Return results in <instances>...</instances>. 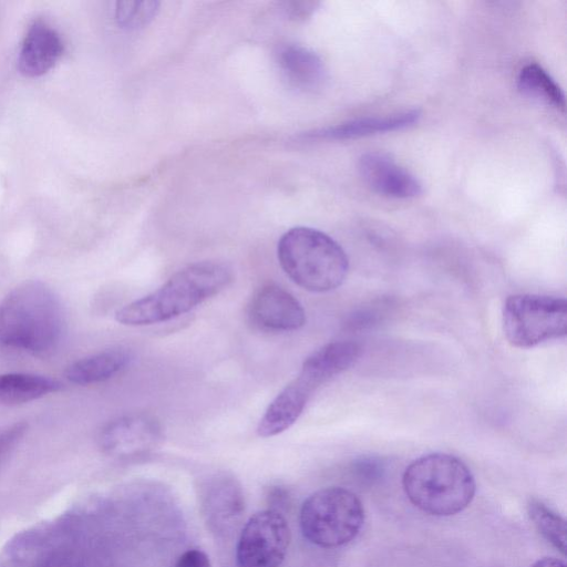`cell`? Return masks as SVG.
<instances>
[{
    "instance_id": "1",
    "label": "cell",
    "mask_w": 567,
    "mask_h": 567,
    "mask_svg": "<svg viewBox=\"0 0 567 567\" xmlns=\"http://www.w3.org/2000/svg\"><path fill=\"white\" fill-rule=\"evenodd\" d=\"M65 316L59 296L47 284L24 281L0 301V343L33 354L54 350Z\"/></svg>"
},
{
    "instance_id": "2",
    "label": "cell",
    "mask_w": 567,
    "mask_h": 567,
    "mask_svg": "<svg viewBox=\"0 0 567 567\" xmlns=\"http://www.w3.org/2000/svg\"><path fill=\"white\" fill-rule=\"evenodd\" d=\"M231 280L233 270L224 262H194L178 270L155 291L121 308L115 319L132 327L165 322L217 295Z\"/></svg>"
},
{
    "instance_id": "3",
    "label": "cell",
    "mask_w": 567,
    "mask_h": 567,
    "mask_svg": "<svg viewBox=\"0 0 567 567\" xmlns=\"http://www.w3.org/2000/svg\"><path fill=\"white\" fill-rule=\"evenodd\" d=\"M403 489L417 508L435 516H451L473 501L476 484L458 457L431 453L414 460L404 471Z\"/></svg>"
},
{
    "instance_id": "4",
    "label": "cell",
    "mask_w": 567,
    "mask_h": 567,
    "mask_svg": "<svg viewBox=\"0 0 567 567\" xmlns=\"http://www.w3.org/2000/svg\"><path fill=\"white\" fill-rule=\"evenodd\" d=\"M277 256L286 275L312 292L338 288L349 270L343 248L329 235L310 227L287 230L278 241Z\"/></svg>"
},
{
    "instance_id": "5",
    "label": "cell",
    "mask_w": 567,
    "mask_h": 567,
    "mask_svg": "<svg viewBox=\"0 0 567 567\" xmlns=\"http://www.w3.org/2000/svg\"><path fill=\"white\" fill-rule=\"evenodd\" d=\"M364 520L361 501L342 487H326L311 494L300 509V527L312 544L332 548L351 542Z\"/></svg>"
},
{
    "instance_id": "6",
    "label": "cell",
    "mask_w": 567,
    "mask_h": 567,
    "mask_svg": "<svg viewBox=\"0 0 567 567\" xmlns=\"http://www.w3.org/2000/svg\"><path fill=\"white\" fill-rule=\"evenodd\" d=\"M503 330L508 343L527 349L567 333V301L564 298L517 293L503 307Z\"/></svg>"
},
{
    "instance_id": "7",
    "label": "cell",
    "mask_w": 567,
    "mask_h": 567,
    "mask_svg": "<svg viewBox=\"0 0 567 567\" xmlns=\"http://www.w3.org/2000/svg\"><path fill=\"white\" fill-rule=\"evenodd\" d=\"M286 518L275 509L254 514L245 524L237 545L239 567H279L290 544Z\"/></svg>"
},
{
    "instance_id": "8",
    "label": "cell",
    "mask_w": 567,
    "mask_h": 567,
    "mask_svg": "<svg viewBox=\"0 0 567 567\" xmlns=\"http://www.w3.org/2000/svg\"><path fill=\"white\" fill-rule=\"evenodd\" d=\"M198 492L199 508L208 529L217 536H231L245 513L238 480L228 472L217 471L200 480Z\"/></svg>"
},
{
    "instance_id": "9",
    "label": "cell",
    "mask_w": 567,
    "mask_h": 567,
    "mask_svg": "<svg viewBox=\"0 0 567 567\" xmlns=\"http://www.w3.org/2000/svg\"><path fill=\"white\" fill-rule=\"evenodd\" d=\"M163 441L161 422L146 413L118 416L102 429L99 442L102 450L116 458L134 460L152 453Z\"/></svg>"
},
{
    "instance_id": "10",
    "label": "cell",
    "mask_w": 567,
    "mask_h": 567,
    "mask_svg": "<svg viewBox=\"0 0 567 567\" xmlns=\"http://www.w3.org/2000/svg\"><path fill=\"white\" fill-rule=\"evenodd\" d=\"M247 315L255 328L266 332L295 331L306 323L301 303L276 284L265 285L254 293Z\"/></svg>"
},
{
    "instance_id": "11",
    "label": "cell",
    "mask_w": 567,
    "mask_h": 567,
    "mask_svg": "<svg viewBox=\"0 0 567 567\" xmlns=\"http://www.w3.org/2000/svg\"><path fill=\"white\" fill-rule=\"evenodd\" d=\"M358 167L364 183L382 196L406 199L422 193L419 179L384 153H364Z\"/></svg>"
},
{
    "instance_id": "12",
    "label": "cell",
    "mask_w": 567,
    "mask_h": 567,
    "mask_svg": "<svg viewBox=\"0 0 567 567\" xmlns=\"http://www.w3.org/2000/svg\"><path fill=\"white\" fill-rule=\"evenodd\" d=\"M63 51L60 34L45 21L37 20L29 27L21 43L19 71L28 78L41 76L54 68Z\"/></svg>"
},
{
    "instance_id": "13",
    "label": "cell",
    "mask_w": 567,
    "mask_h": 567,
    "mask_svg": "<svg viewBox=\"0 0 567 567\" xmlns=\"http://www.w3.org/2000/svg\"><path fill=\"white\" fill-rule=\"evenodd\" d=\"M361 347L353 341H333L312 352L297 377L311 392L348 370L360 357Z\"/></svg>"
},
{
    "instance_id": "14",
    "label": "cell",
    "mask_w": 567,
    "mask_h": 567,
    "mask_svg": "<svg viewBox=\"0 0 567 567\" xmlns=\"http://www.w3.org/2000/svg\"><path fill=\"white\" fill-rule=\"evenodd\" d=\"M276 62L288 85L299 91H316L326 80L321 59L302 45L289 43L280 47L276 53Z\"/></svg>"
},
{
    "instance_id": "15",
    "label": "cell",
    "mask_w": 567,
    "mask_h": 567,
    "mask_svg": "<svg viewBox=\"0 0 567 567\" xmlns=\"http://www.w3.org/2000/svg\"><path fill=\"white\" fill-rule=\"evenodd\" d=\"M311 391L296 378L270 402L261 416L257 433L271 437L288 430L301 415Z\"/></svg>"
},
{
    "instance_id": "16",
    "label": "cell",
    "mask_w": 567,
    "mask_h": 567,
    "mask_svg": "<svg viewBox=\"0 0 567 567\" xmlns=\"http://www.w3.org/2000/svg\"><path fill=\"white\" fill-rule=\"evenodd\" d=\"M420 116L421 112L419 110H410L382 117L374 116L357 118L318 130L310 133L309 136L323 140L357 138L405 128L417 122Z\"/></svg>"
},
{
    "instance_id": "17",
    "label": "cell",
    "mask_w": 567,
    "mask_h": 567,
    "mask_svg": "<svg viewBox=\"0 0 567 567\" xmlns=\"http://www.w3.org/2000/svg\"><path fill=\"white\" fill-rule=\"evenodd\" d=\"M132 359L131 351L125 348L103 350L71 363L65 377L80 385L103 382L125 370Z\"/></svg>"
},
{
    "instance_id": "18",
    "label": "cell",
    "mask_w": 567,
    "mask_h": 567,
    "mask_svg": "<svg viewBox=\"0 0 567 567\" xmlns=\"http://www.w3.org/2000/svg\"><path fill=\"white\" fill-rule=\"evenodd\" d=\"M62 388L56 379L31 373L0 374V405L31 402Z\"/></svg>"
},
{
    "instance_id": "19",
    "label": "cell",
    "mask_w": 567,
    "mask_h": 567,
    "mask_svg": "<svg viewBox=\"0 0 567 567\" xmlns=\"http://www.w3.org/2000/svg\"><path fill=\"white\" fill-rule=\"evenodd\" d=\"M519 91L557 111H565V95L550 76L539 64L529 63L523 66L517 75Z\"/></svg>"
},
{
    "instance_id": "20",
    "label": "cell",
    "mask_w": 567,
    "mask_h": 567,
    "mask_svg": "<svg viewBox=\"0 0 567 567\" xmlns=\"http://www.w3.org/2000/svg\"><path fill=\"white\" fill-rule=\"evenodd\" d=\"M527 512L539 533L561 554L566 551V523L538 499H530Z\"/></svg>"
},
{
    "instance_id": "21",
    "label": "cell",
    "mask_w": 567,
    "mask_h": 567,
    "mask_svg": "<svg viewBox=\"0 0 567 567\" xmlns=\"http://www.w3.org/2000/svg\"><path fill=\"white\" fill-rule=\"evenodd\" d=\"M159 2L154 0L117 1L115 20L125 30H137L147 25L157 14Z\"/></svg>"
},
{
    "instance_id": "22",
    "label": "cell",
    "mask_w": 567,
    "mask_h": 567,
    "mask_svg": "<svg viewBox=\"0 0 567 567\" xmlns=\"http://www.w3.org/2000/svg\"><path fill=\"white\" fill-rule=\"evenodd\" d=\"M24 422L13 423L0 431V463L27 431Z\"/></svg>"
},
{
    "instance_id": "23",
    "label": "cell",
    "mask_w": 567,
    "mask_h": 567,
    "mask_svg": "<svg viewBox=\"0 0 567 567\" xmlns=\"http://www.w3.org/2000/svg\"><path fill=\"white\" fill-rule=\"evenodd\" d=\"M317 1H287L284 2L286 16L293 20H305L319 7Z\"/></svg>"
},
{
    "instance_id": "24",
    "label": "cell",
    "mask_w": 567,
    "mask_h": 567,
    "mask_svg": "<svg viewBox=\"0 0 567 567\" xmlns=\"http://www.w3.org/2000/svg\"><path fill=\"white\" fill-rule=\"evenodd\" d=\"M175 567H210V561L203 550L189 549L181 555Z\"/></svg>"
},
{
    "instance_id": "25",
    "label": "cell",
    "mask_w": 567,
    "mask_h": 567,
    "mask_svg": "<svg viewBox=\"0 0 567 567\" xmlns=\"http://www.w3.org/2000/svg\"><path fill=\"white\" fill-rule=\"evenodd\" d=\"M530 567H566V564L554 557H544L533 564Z\"/></svg>"
},
{
    "instance_id": "26",
    "label": "cell",
    "mask_w": 567,
    "mask_h": 567,
    "mask_svg": "<svg viewBox=\"0 0 567 567\" xmlns=\"http://www.w3.org/2000/svg\"><path fill=\"white\" fill-rule=\"evenodd\" d=\"M51 560L47 561V565L43 567H75V563L71 560V563L62 556L51 557Z\"/></svg>"
}]
</instances>
